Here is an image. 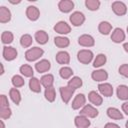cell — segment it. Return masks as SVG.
<instances>
[{
    "label": "cell",
    "mask_w": 128,
    "mask_h": 128,
    "mask_svg": "<svg viewBox=\"0 0 128 128\" xmlns=\"http://www.w3.org/2000/svg\"><path fill=\"white\" fill-rule=\"evenodd\" d=\"M44 51L42 48H39V47H33V48H30L26 51L25 53V58L26 60L28 61H35L37 60L38 58H40L42 55H43Z\"/></svg>",
    "instance_id": "cell-1"
},
{
    "label": "cell",
    "mask_w": 128,
    "mask_h": 128,
    "mask_svg": "<svg viewBox=\"0 0 128 128\" xmlns=\"http://www.w3.org/2000/svg\"><path fill=\"white\" fill-rule=\"evenodd\" d=\"M77 58L78 60L83 63V64H88L92 61L93 59V53L92 51L90 50H86V49H83V50H80L77 54Z\"/></svg>",
    "instance_id": "cell-2"
},
{
    "label": "cell",
    "mask_w": 128,
    "mask_h": 128,
    "mask_svg": "<svg viewBox=\"0 0 128 128\" xmlns=\"http://www.w3.org/2000/svg\"><path fill=\"white\" fill-rule=\"evenodd\" d=\"M70 22L72 25L74 26H80L84 23L85 21V16L82 12H79V11H76V12H73L71 15H70Z\"/></svg>",
    "instance_id": "cell-3"
},
{
    "label": "cell",
    "mask_w": 128,
    "mask_h": 128,
    "mask_svg": "<svg viewBox=\"0 0 128 128\" xmlns=\"http://www.w3.org/2000/svg\"><path fill=\"white\" fill-rule=\"evenodd\" d=\"M80 115H83L87 118H95L98 115V110L95 109L92 105H85L81 111H80Z\"/></svg>",
    "instance_id": "cell-4"
},
{
    "label": "cell",
    "mask_w": 128,
    "mask_h": 128,
    "mask_svg": "<svg viewBox=\"0 0 128 128\" xmlns=\"http://www.w3.org/2000/svg\"><path fill=\"white\" fill-rule=\"evenodd\" d=\"M112 10L114 11V13L118 16H123L126 14L127 12V7L126 5L121 2V1H115L112 3Z\"/></svg>",
    "instance_id": "cell-5"
},
{
    "label": "cell",
    "mask_w": 128,
    "mask_h": 128,
    "mask_svg": "<svg viewBox=\"0 0 128 128\" xmlns=\"http://www.w3.org/2000/svg\"><path fill=\"white\" fill-rule=\"evenodd\" d=\"M3 57L7 61H12L17 57V50L14 47L4 46L3 47Z\"/></svg>",
    "instance_id": "cell-6"
},
{
    "label": "cell",
    "mask_w": 128,
    "mask_h": 128,
    "mask_svg": "<svg viewBox=\"0 0 128 128\" xmlns=\"http://www.w3.org/2000/svg\"><path fill=\"white\" fill-rule=\"evenodd\" d=\"M74 89L70 88L69 86H63L60 87V94H61V98L64 101V103H68L70 101V99L72 98V95L74 93Z\"/></svg>",
    "instance_id": "cell-7"
},
{
    "label": "cell",
    "mask_w": 128,
    "mask_h": 128,
    "mask_svg": "<svg viewBox=\"0 0 128 128\" xmlns=\"http://www.w3.org/2000/svg\"><path fill=\"white\" fill-rule=\"evenodd\" d=\"M26 16L31 21H36L40 16V11L36 6H28L26 9Z\"/></svg>",
    "instance_id": "cell-8"
},
{
    "label": "cell",
    "mask_w": 128,
    "mask_h": 128,
    "mask_svg": "<svg viewBox=\"0 0 128 128\" xmlns=\"http://www.w3.org/2000/svg\"><path fill=\"white\" fill-rule=\"evenodd\" d=\"M54 30L59 34H68L71 31V27L65 21H59L58 23L55 24Z\"/></svg>",
    "instance_id": "cell-9"
},
{
    "label": "cell",
    "mask_w": 128,
    "mask_h": 128,
    "mask_svg": "<svg viewBox=\"0 0 128 128\" xmlns=\"http://www.w3.org/2000/svg\"><path fill=\"white\" fill-rule=\"evenodd\" d=\"M78 43L81 46H84V47H91V46L94 45L95 41H94V38L91 35L83 34L78 38Z\"/></svg>",
    "instance_id": "cell-10"
},
{
    "label": "cell",
    "mask_w": 128,
    "mask_h": 128,
    "mask_svg": "<svg viewBox=\"0 0 128 128\" xmlns=\"http://www.w3.org/2000/svg\"><path fill=\"white\" fill-rule=\"evenodd\" d=\"M58 8L61 12L68 13L74 8V3L71 0H61L58 3Z\"/></svg>",
    "instance_id": "cell-11"
},
{
    "label": "cell",
    "mask_w": 128,
    "mask_h": 128,
    "mask_svg": "<svg viewBox=\"0 0 128 128\" xmlns=\"http://www.w3.org/2000/svg\"><path fill=\"white\" fill-rule=\"evenodd\" d=\"M125 39V33L121 28H115L111 35V40L115 43H120Z\"/></svg>",
    "instance_id": "cell-12"
},
{
    "label": "cell",
    "mask_w": 128,
    "mask_h": 128,
    "mask_svg": "<svg viewBox=\"0 0 128 128\" xmlns=\"http://www.w3.org/2000/svg\"><path fill=\"white\" fill-rule=\"evenodd\" d=\"M98 89L100 93L105 97H110L113 94V88L109 83H101L98 85Z\"/></svg>",
    "instance_id": "cell-13"
},
{
    "label": "cell",
    "mask_w": 128,
    "mask_h": 128,
    "mask_svg": "<svg viewBox=\"0 0 128 128\" xmlns=\"http://www.w3.org/2000/svg\"><path fill=\"white\" fill-rule=\"evenodd\" d=\"M75 125L77 128H87L90 126V121L88 120L87 117L83 116V115H79L75 117Z\"/></svg>",
    "instance_id": "cell-14"
},
{
    "label": "cell",
    "mask_w": 128,
    "mask_h": 128,
    "mask_svg": "<svg viewBox=\"0 0 128 128\" xmlns=\"http://www.w3.org/2000/svg\"><path fill=\"white\" fill-rule=\"evenodd\" d=\"M50 67H51V64H50V62H49L48 60H46V59L40 60L39 62H37V63L35 64V68H36L37 72H39V73H44V72L48 71V70L50 69Z\"/></svg>",
    "instance_id": "cell-15"
},
{
    "label": "cell",
    "mask_w": 128,
    "mask_h": 128,
    "mask_svg": "<svg viewBox=\"0 0 128 128\" xmlns=\"http://www.w3.org/2000/svg\"><path fill=\"white\" fill-rule=\"evenodd\" d=\"M91 77H92L93 80L100 82V81H104V80H106V79L108 78V74H107V72H106L105 70H103V69H99V70H95V71H93L92 74H91Z\"/></svg>",
    "instance_id": "cell-16"
},
{
    "label": "cell",
    "mask_w": 128,
    "mask_h": 128,
    "mask_svg": "<svg viewBox=\"0 0 128 128\" xmlns=\"http://www.w3.org/2000/svg\"><path fill=\"white\" fill-rule=\"evenodd\" d=\"M85 102H86L85 95H84V94H78V95L75 96V98H74V100H73L71 106H72V108H73L74 110H76V109H79L80 107L84 106Z\"/></svg>",
    "instance_id": "cell-17"
},
{
    "label": "cell",
    "mask_w": 128,
    "mask_h": 128,
    "mask_svg": "<svg viewBox=\"0 0 128 128\" xmlns=\"http://www.w3.org/2000/svg\"><path fill=\"white\" fill-rule=\"evenodd\" d=\"M88 99H89V101H90L93 105H95V106H99V105H101L102 102H103L102 97H101L96 91H91V92L88 94Z\"/></svg>",
    "instance_id": "cell-18"
},
{
    "label": "cell",
    "mask_w": 128,
    "mask_h": 128,
    "mask_svg": "<svg viewBox=\"0 0 128 128\" xmlns=\"http://www.w3.org/2000/svg\"><path fill=\"white\" fill-rule=\"evenodd\" d=\"M11 19V12L8 8H6L5 6H1L0 7V22L1 23H6L8 21H10Z\"/></svg>",
    "instance_id": "cell-19"
},
{
    "label": "cell",
    "mask_w": 128,
    "mask_h": 128,
    "mask_svg": "<svg viewBox=\"0 0 128 128\" xmlns=\"http://www.w3.org/2000/svg\"><path fill=\"white\" fill-rule=\"evenodd\" d=\"M35 39L39 44H46L48 42L49 36L44 30H38L35 33Z\"/></svg>",
    "instance_id": "cell-20"
},
{
    "label": "cell",
    "mask_w": 128,
    "mask_h": 128,
    "mask_svg": "<svg viewBox=\"0 0 128 128\" xmlns=\"http://www.w3.org/2000/svg\"><path fill=\"white\" fill-rule=\"evenodd\" d=\"M56 61L59 64H68L70 62V56L66 51H60L56 54Z\"/></svg>",
    "instance_id": "cell-21"
},
{
    "label": "cell",
    "mask_w": 128,
    "mask_h": 128,
    "mask_svg": "<svg viewBox=\"0 0 128 128\" xmlns=\"http://www.w3.org/2000/svg\"><path fill=\"white\" fill-rule=\"evenodd\" d=\"M107 115H108L110 118L115 119V120L123 119L122 113H121L117 108H114V107H110V108L107 109Z\"/></svg>",
    "instance_id": "cell-22"
},
{
    "label": "cell",
    "mask_w": 128,
    "mask_h": 128,
    "mask_svg": "<svg viewBox=\"0 0 128 128\" xmlns=\"http://www.w3.org/2000/svg\"><path fill=\"white\" fill-rule=\"evenodd\" d=\"M40 81L39 79H37L36 77H32L29 81V87L31 89V91L35 92V93H39L41 91V85H40Z\"/></svg>",
    "instance_id": "cell-23"
},
{
    "label": "cell",
    "mask_w": 128,
    "mask_h": 128,
    "mask_svg": "<svg viewBox=\"0 0 128 128\" xmlns=\"http://www.w3.org/2000/svg\"><path fill=\"white\" fill-rule=\"evenodd\" d=\"M117 96L121 100H127L128 99V86L126 85H120L117 87Z\"/></svg>",
    "instance_id": "cell-24"
},
{
    "label": "cell",
    "mask_w": 128,
    "mask_h": 128,
    "mask_svg": "<svg viewBox=\"0 0 128 128\" xmlns=\"http://www.w3.org/2000/svg\"><path fill=\"white\" fill-rule=\"evenodd\" d=\"M98 29H99V32L101 34H104V35H107L110 33V31L112 30V26L109 22L107 21H102L99 23V26H98Z\"/></svg>",
    "instance_id": "cell-25"
},
{
    "label": "cell",
    "mask_w": 128,
    "mask_h": 128,
    "mask_svg": "<svg viewBox=\"0 0 128 128\" xmlns=\"http://www.w3.org/2000/svg\"><path fill=\"white\" fill-rule=\"evenodd\" d=\"M54 43L57 47L59 48H65L69 45L70 41L67 37H62V36H58V37H55L54 38Z\"/></svg>",
    "instance_id": "cell-26"
},
{
    "label": "cell",
    "mask_w": 128,
    "mask_h": 128,
    "mask_svg": "<svg viewBox=\"0 0 128 128\" xmlns=\"http://www.w3.org/2000/svg\"><path fill=\"white\" fill-rule=\"evenodd\" d=\"M40 82L41 84L45 87V88H48V87H51L53 82H54V77L52 74H46L44 76H42V78L40 79Z\"/></svg>",
    "instance_id": "cell-27"
},
{
    "label": "cell",
    "mask_w": 128,
    "mask_h": 128,
    "mask_svg": "<svg viewBox=\"0 0 128 128\" xmlns=\"http://www.w3.org/2000/svg\"><path fill=\"white\" fill-rule=\"evenodd\" d=\"M9 95H10V98L12 99V101H13L16 105H18V104L20 103V101H21V94H20V92H19L18 89H16V88L10 89Z\"/></svg>",
    "instance_id": "cell-28"
},
{
    "label": "cell",
    "mask_w": 128,
    "mask_h": 128,
    "mask_svg": "<svg viewBox=\"0 0 128 128\" xmlns=\"http://www.w3.org/2000/svg\"><path fill=\"white\" fill-rule=\"evenodd\" d=\"M68 86L70 87V88H72V89H78V88H80L81 86H82V79L80 78V77H77V76H75V77H72L69 81H68Z\"/></svg>",
    "instance_id": "cell-29"
},
{
    "label": "cell",
    "mask_w": 128,
    "mask_h": 128,
    "mask_svg": "<svg viewBox=\"0 0 128 128\" xmlns=\"http://www.w3.org/2000/svg\"><path fill=\"white\" fill-rule=\"evenodd\" d=\"M20 72L25 77H31V78L33 77V74H34L33 68L30 65H27V64H24L20 67Z\"/></svg>",
    "instance_id": "cell-30"
},
{
    "label": "cell",
    "mask_w": 128,
    "mask_h": 128,
    "mask_svg": "<svg viewBox=\"0 0 128 128\" xmlns=\"http://www.w3.org/2000/svg\"><path fill=\"white\" fill-rule=\"evenodd\" d=\"M45 98L49 101V102H53L56 98V93H55V89L53 86L45 88Z\"/></svg>",
    "instance_id": "cell-31"
},
{
    "label": "cell",
    "mask_w": 128,
    "mask_h": 128,
    "mask_svg": "<svg viewBox=\"0 0 128 128\" xmlns=\"http://www.w3.org/2000/svg\"><path fill=\"white\" fill-rule=\"evenodd\" d=\"M85 5H86V7L89 10L95 11V10H98L99 9L100 1H98V0H86L85 1Z\"/></svg>",
    "instance_id": "cell-32"
},
{
    "label": "cell",
    "mask_w": 128,
    "mask_h": 128,
    "mask_svg": "<svg viewBox=\"0 0 128 128\" xmlns=\"http://www.w3.org/2000/svg\"><path fill=\"white\" fill-rule=\"evenodd\" d=\"M32 37L29 35V34H24V35H22L21 36V38H20V44H21V46H23V47H29L31 44H32Z\"/></svg>",
    "instance_id": "cell-33"
},
{
    "label": "cell",
    "mask_w": 128,
    "mask_h": 128,
    "mask_svg": "<svg viewBox=\"0 0 128 128\" xmlns=\"http://www.w3.org/2000/svg\"><path fill=\"white\" fill-rule=\"evenodd\" d=\"M1 40L2 43L4 44H10L13 41V34L10 31H4L1 35Z\"/></svg>",
    "instance_id": "cell-34"
},
{
    "label": "cell",
    "mask_w": 128,
    "mask_h": 128,
    "mask_svg": "<svg viewBox=\"0 0 128 128\" xmlns=\"http://www.w3.org/2000/svg\"><path fill=\"white\" fill-rule=\"evenodd\" d=\"M106 63V56L104 54H98L93 62V66L94 67H100L102 65H104Z\"/></svg>",
    "instance_id": "cell-35"
},
{
    "label": "cell",
    "mask_w": 128,
    "mask_h": 128,
    "mask_svg": "<svg viewBox=\"0 0 128 128\" xmlns=\"http://www.w3.org/2000/svg\"><path fill=\"white\" fill-rule=\"evenodd\" d=\"M59 74L60 76L63 78V79H69L72 74H73V71L71 68L69 67H62L60 70H59Z\"/></svg>",
    "instance_id": "cell-36"
},
{
    "label": "cell",
    "mask_w": 128,
    "mask_h": 128,
    "mask_svg": "<svg viewBox=\"0 0 128 128\" xmlns=\"http://www.w3.org/2000/svg\"><path fill=\"white\" fill-rule=\"evenodd\" d=\"M11 81H12V84H13L14 87H22L25 84L24 79L21 76H19V75H14L12 77V80Z\"/></svg>",
    "instance_id": "cell-37"
},
{
    "label": "cell",
    "mask_w": 128,
    "mask_h": 128,
    "mask_svg": "<svg viewBox=\"0 0 128 128\" xmlns=\"http://www.w3.org/2000/svg\"><path fill=\"white\" fill-rule=\"evenodd\" d=\"M12 112L9 107H1L0 108V117L2 119H8L10 118Z\"/></svg>",
    "instance_id": "cell-38"
},
{
    "label": "cell",
    "mask_w": 128,
    "mask_h": 128,
    "mask_svg": "<svg viewBox=\"0 0 128 128\" xmlns=\"http://www.w3.org/2000/svg\"><path fill=\"white\" fill-rule=\"evenodd\" d=\"M119 73L128 78V64H123L119 67Z\"/></svg>",
    "instance_id": "cell-39"
},
{
    "label": "cell",
    "mask_w": 128,
    "mask_h": 128,
    "mask_svg": "<svg viewBox=\"0 0 128 128\" xmlns=\"http://www.w3.org/2000/svg\"><path fill=\"white\" fill-rule=\"evenodd\" d=\"M0 107H9V102L5 95H1L0 97Z\"/></svg>",
    "instance_id": "cell-40"
},
{
    "label": "cell",
    "mask_w": 128,
    "mask_h": 128,
    "mask_svg": "<svg viewBox=\"0 0 128 128\" xmlns=\"http://www.w3.org/2000/svg\"><path fill=\"white\" fill-rule=\"evenodd\" d=\"M104 128H120V127L117 124H115V123H107L104 126Z\"/></svg>",
    "instance_id": "cell-41"
},
{
    "label": "cell",
    "mask_w": 128,
    "mask_h": 128,
    "mask_svg": "<svg viewBox=\"0 0 128 128\" xmlns=\"http://www.w3.org/2000/svg\"><path fill=\"white\" fill-rule=\"evenodd\" d=\"M122 110L128 115V102H125L122 104Z\"/></svg>",
    "instance_id": "cell-42"
},
{
    "label": "cell",
    "mask_w": 128,
    "mask_h": 128,
    "mask_svg": "<svg viewBox=\"0 0 128 128\" xmlns=\"http://www.w3.org/2000/svg\"><path fill=\"white\" fill-rule=\"evenodd\" d=\"M123 48H124V50H125L126 52H128V42H127V43H124Z\"/></svg>",
    "instance_id": "cell-43"
},
{
    "label": "cell",
    "mask_w": 128,
    "mask_h": 128,
    "mask_svg": "<svg viewBox=\"0 0 128 128\" xmlns=\"http://www.w3.org/2000/svg\"><path fill=\"white\" fill-rule=\"evenodd\" d=\"M0 123H1V128H5V126H4V123H3V121H2V120H1V122H0Z\"/></svg>",
    "instance_id": "cell-44"
},
{
    "label": "cell",
    "mask_w": 128,
    "mask_h": 128,
    "mask_svg": "<svg viewBox=\"0 0 128 128\" xmlns=\"http://www.w3.org/2000/svg\"><path fill=\"white\" fill-rule=\"evenodd\" d=\"M126 128H128V121L126 122Z\"/></svg>",
    "instance_id": "cell-45"
},
{
    "label": "cell",
    "mask_w": 128,
    "mask_h": 128,
    "mask_svg": "<svg viewBox=\"0 0 128 128\" xmlns=\"http://www.w3.org/2000/svg\"><path fill=\"white\" fill-rule=\"evenodd\" d=\"M127 32H128V27H127Z\"/></svg>",
    "instance_id": "cell-46"
}]
</instances>
